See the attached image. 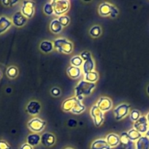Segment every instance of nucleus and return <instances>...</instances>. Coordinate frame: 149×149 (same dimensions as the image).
<instances>
[{"label":"nucleus","instance_id":"9d476101","mask_svg":"<svg viewBox=\"0 0 149 149\" xmlns=\"http://www.w3.org/2000/svg\"><path fill=\"white\" fill-rule=\"evenodd\" d=\"M27 18L22 14L21 12H16L12 17V23L17 27H21L26 24Z\"/></svg>","mask_w":149,"mask_h":149},{"label":"nucleus","instance_id":"0eeeda50","mask_svg":"<svg viewBox=\"0 0 149 149\" xmlns=\"http://www.w3.org/2000/svg\"><path fill=\"white\" fill-rule=\"evenodd\" d=\"M130 106L126 103H123V104H120L114 109L113 113L115 114V118L116 120H120V119H123L125 117L129 111Z\"/></svg>","mask_w":149,"mask_h":149},{"label":"nucleus","instance_id":"1a4fd4ad","mask_svg":"<svg viewBox=\"0 0 149 149\" xmlns=\"http://www.w3.org/2000/svg\"><path fill=\"white\" fill-rule=\"evenodd\" d=\"M35 3L32 1H24L21 8V13L26 18H30L34 13Z\"/></svg>","mask_w":149,"mask_h":149},{"label":"nucleus","instance_id":"37998d69","mask_svg":"<svg viewBox=\"0 0 149 149\" xmlns=\"http://www.w3.org/2000/svg\"><path fill=\"white\" fill-rule=\"evenodd\" d=\"M147 92H148V95H149V85L148 86V87H147Z\"/></svg>","mask_w":149,"mask_h":149},{"label":"nucleus","instance_id":"f8f14e48","mask_svg":"<svg viewBox=\"0 0 149 149\" xmlns=\"http://www.w3.org/2000/svg\"><path fill=\"white\" fill-rule=\"evenodd\" d=\"M40 142L45 146H52L55 143L56 138L53 134L49 133V132H45L41 136Z\"/></svg>","mask_w":149,"mask_h":149},{"label":"nucleus","instance_id":"20e7f679","mask_svg":"<svg viewBox=\"0 0 149 149\" xmlns=\"http://www.w3.org/2000/svg\"><path fill=\"white\" fill-rule=\"evenodd\" d=\"M99 13L101 16L106 17L110 16L111 17H115L118 14V9L109 3H102L99 7Z\"/></svg>","mask_w":149,"mask_h":149},{"label":"nucleus","instance_id":"72a5a7b5","mask_svg":"<svg viewBox=\"0 0 149 149\" xmlns=\"http://www.w3.org/2000/svg\"><path fill=\"white\" fill-rule=\"evenodd\" d=\"M10 146L5 141L0 140V149H10Z\"/></svg>","mask_w":149,"mask_h":149},{"label":"nucleus","instance_id":"6ab92c4d","mask_svg":"<svg viewBox=\"0 0 149 149\" xmlns=\"http://www.w3.org/2000/svg\"><path fill=\"white\" fill-rule=\"evenodd\" d=\"M136 149H149V138L142 136L136 143Z\"/></svg>","mask_w":149,"mask_h":149},{"label":"nucleus","instance_id":"f704fd0d","mask_svg":"<svg viewBox=\"0 0 149 149\" xmlns=\"http://www.w3.org/2000/svg\"><path fill=\"white\" fill-rule=\"evenodd\" d=\"M51 94L55 97H58L61 95V90L58 88V87H53L51 89Z\"/></svg>","mask_w":149,"mask_h":149},{"label":"nucleus","instance_id":"7ed1b4c3","mask_svg":"<svg viewBox=\"0 0 149 149\" xmlns=\"http://www.w3.org/2000/svg\"><path fill=\"white\" fill-rule=\"evenodd\" d=\"M53 7V12L56 15L61 16L70 9V2L67 0H57L50 1Z\"/></svg>","mask_w":149,"mask_h":149},{"label":"nucleus","instance_id":"ea45409f","mask_svg":"<svg viewBox=\"0 0 149 149\" xmlns=\"http://www.w3.org/2000/svg\"><path fill=\"white\" fill-rule=\"evenodd\" d=\"M146 137H149V127H148V130L147 132H146Z\"/></svg>","mask_w":149,"mask_h":149},{"label":"nucleus","instance_id":"aec40b11","mask_svg":"<svg viewBox=\"0 0 149 149\" xmlns=\"http://www.w3.org/2000/svg\"><path fill=\"white\" fill-rule=\"evenodd\" d=\"M67 73L69 75V77H70L72 79H77L81 75V71H80V68L72 66V65L67 68Z\"/></svg>","mask_w":149,"mask_h":149},{"label":"nucleus","instance_id":"c756f323","mask_svg":"<svg viewBox=\"0 0 149 149\" xmlns=\"http://www.w3.org/2000/svg\"><path fill=\"white\" fill-rule=\"evenodd\" d=\"M101 32H102L101 28L99 26H94L91 28L89 33L93 37H98V36H100Z\"/></svg>","mask_w":149,"mask_h":149},{"label":"nucleus","instance_id":"393cba45","mask_svg":"<svg viewBox=\"0 0 149 149\" xmlns=\"http://www.w3.org/2000/svg\"><path fill=\"white\" fill-rule=\"evenodd\" d=\"M98 74L95 71H91V72L87 73V74H85V79L86 81H89V82L94 83L95 81H96L98 80Z\"/></svg>","mask_w":149,"mask_h":149},{"label":"nucleus","instance_id":"a19ab883","mask_svg":"<svg viewBox=\"0 0 149 149\" xmlns=\"http://www.w3.org/2000/svg\"><path fill=\"white\" fill-rule=\"evenodd\" d=\"M1 78H2V72H1V71L0 70V79H1Z\"/></svg>","mask_w":149,"mask_h":149},{"label":"nucleus","instance_id":"4be33fe9","mask_svg":"<svg viewBox=\"0 0 149 149\" xmlns=\"http://www.w3.org/2000/svg\"><path fill=\"white\" fill-rule=\"evenodd\" d=\"M53 44L50 41H42L39 45V49L42 52H45V53H48L51 52V51L53 49Z\"/></svg>","mask_w":149,"mask_h":149},{"label":"nucleus","instance_id":"f3484780","mask_svg":"<svg viewBox=\"0 0 149 149\" xmlns=\"http://www.w3.org/2000/svg\"><path fill=\"white\" fill-rule=\"evenodd\" d=\"M77 99L75 97L68 98L64 100L62 103V109L64 111H71L74 107V104L77 102Z\"/></svg>","mask_w":149,"mask_h":149},{"label":"nucleus","instance_id":"39448f33","mask_svg":"<svg viewBox=\"0 0 149 149\" xmlns=\"http://www.w3.org/2000/svg\"><path fill=\"white\" fill-rule=\"evenodd\" d=\"M91 116L93 119L95 126L99 127L104 122V115L102 111L97 107V106H93L91 109Z\"/></svg>","mask_w":149,"mask_h":149},{"label":"nucleus","instance_id":"ddd939ff","mask_svg":"<svg viewBox=\"0 0 149 149\" xmlns=\"http://www.w3.org/2000/svg\"><path fill=\"white\" fill-rule=\"evenodd\" d=\"M41 109V105L39 102L32 100L26 106V111L31 115H37L39 113Z\"/></svg>","mask_w":149,"mask_h":149},{"label":"nucleus","instance_id":"f257e3e1","mask_svg":"<svg viewBox=\"0 0 149 149\" xmlns=\"http://www.w3.org/2000/svg\"><path fill=\"white\" fill-rule=\"evenodd\" d=\"M95 83L89 82L85 80H82L78 83L74 88L75 92V97L78 100L81 101L83 99V96H87L91 93L92 90L94 89Z\"/></svg>","mask_w":149,"mask_h":149},{"label":"nucleus","instance_id":"473e14b6","mask_svg":"<svg viewBox=\"0 0 149 149\" xmlns=\"http://www.w3.org/2000/svg\"><path fill=\"white\" fill-rule=\"evenodd\" d=\"M140 117V113L139 111L137 110H133L131 111V113H130V119L132 122H135L136 121L138 120Z\"/></svg>","mask_w":149,"mask_h":149},{"label":"nucleus","instance_id":"c85d7f7f","mask_svg":"<svg viewBox=\"0 0 149 149\" xmlns=\"http://www.w3.org/2000/svg\"><path fill=\"white\" fill-rule=\"evenodd\" d=\"M70 63H71V64L72 65V66L79 68V67L83 64V60H82L81 57L80 56H74L72 58Z\"/></svg>","mask_w":149,"mask_h":149},{"label":"nucleus","instance_id":"4468645a","mask_svg":"<svg viewBox=\"0 0 149 149\" xmlns=\"http://www.w3.org/2000/svg\"><path fill=\"white\" fill-rule=\"evenodd\" d=\"M12 23L11 20L6 16H1L0 17V35L7 31L10 27H11Z\"/></svg>","mask_w":149,"mask_h":149},{"label":"nucleus","instance_id":"5701e85b","mask_svg":"<svg viewBox=\"0 0 149 149\" xmlns=\"http://www.w3.org/2000/svg\"><path fill=\"white\" fill-rule=\"evenodd\" d=\"M50 29L53 33H58L62 31L63 26L59 23L58 19H54L51 21V25H50Z\"/></svg>","mask_w":149,"mask_h":149},{"label":"nucleus","instance_id":"e433bc0d","mask_svg":"<svg viewBox=\"0 0 149 149\" xmlns=\"http://www.w3.org/2000/svg\"><path fill=\"white\" fill-rule=\"evenodd\" d=\"M91 56V55L90 52H88V51H84V52H82L81 55H80L82 60H84V61H86V59H88V58Z\"/></svg>","mask_w":149,"mask_h":149},{"label":"nucleus","instance_id":"7c9ffc66","mask_svg":"<svg viewBox=\"0 0 149 149\" xmlns=\"http://www.w3.org/2000/svg\"><path fill=\"white\" fill-rule=\"evenodd\" d=\"M44 13H45L48 15H51L53 13H54L53 12V5L51 4V2H48L44 5Z\"/></svg>","mask_w":149,"mask_h":149},{"label":"nucleus","instance_id":"c03bdc74","mask_svg":"<svg viewBox=\"0 0 149 149\" xmlns=\"http://www.w3.org/2000/svg\"><path fill=\"white\" fill-rule=\"evenodd\" d=\"M66 149H72V148H66Z\"/></svg>","mask_w":149,"mask_h":149},{"label":"nucleus","instance_id":"9b49d317","mask_svg":"<svg viewBox=\"0 0 149 149\" xmlns=\"http://www.w3.org/2000/svg\"><path fill=\"white\" fill-rule=\"evenodd\" d=\"M96 106L102 111H107L112 108V101L108 97H102L99 99Z\"/></svg>","mask_w":149,"mask_h":149},{"label":"nucleus","instance_id":"412c9836","mask_svg":"<svg viewBox=\"0 0 149 149\" xmlns=\"http://www.w3.org/2000/svg\"><path fill=\"white\" fill-rule=\"evenodd\" d=\"M93 68H94V63H93V59L91 56L85 61L83 65V69L85 74H87V73L93 71Z\"/></svg>","mask_w":149,"mask_h":149},{"label":"nucleus","instance_id":"f03ea898","mask_svg":"<svg viewBox=\"0 0 149 149\" xmlns=\"http://www.w3.org/2000/svg\"><path fill=\"white\" fill-rule=\"evenodd\" d=\"M53 47L61 53L70 54L73 49V45L72 42L63 38H59L54 41Z\"/></svg>","mask_w":149,"mask_h":149},{"label":"nucleus","instance_id":"a211bd4d","mask_svg":"<svg viewBox=\"0 0 149 149\" xmlns=\"http://www.w3.org/2000/svg\"><path fill=\"white\" fill-rule=\"evenodd\" d=\"M91 149H111L105 140L98 139L93 141Z\"/></svg>","mask_w":149,"mask_h":149},{"label":"nucleus","instance_id":"b1692460","mask_svg":"<svg viewBox=\"0 0 149 149\" xmlns=\"http://www.w3.org/2000/svg\"><path fill=\"white\" fill-rule=\"evenodd\" d=\"M41 137L38 134H30L27 137V143L32 147L39 144Z\"/></svg>","mask_w":149,"mask_h":149},{"label":"nucleus","instance_id":"58836bf2","mask_svg":"<svg viewBox=\"0 0 149 149\" xmlns=\"http://www.w3.org/2000/svg\"><path fill=\"white\" fill-rule=\"evenodd\" d=\"M20 149H33V147H32V146L29 145L28 143H25L21 146V147H20Z\"/></svg>","mask_w":149,"mask_h":149},{"label":"nucleus","instance_id":"bb28decb","mask_svg":"<svg viewBox=\"0 0 149 149\" xmlns=\"http://www.w3.org/2000/svg\"><path fill=\"white\" fill-rule=\"evenodd\" d=\"M85 110V106L80 103V100H77V102L74 104V107L72 109L71 111L73 113H76V114H79V113H82L83 111H84Z\"/></svg>","mask_w":149,"mask_h":149},{"label":"nucleus","instance_id":"2f4dec72","mask_svg":"<svg viewBox=\"0 0 149 149\" xmlns=\"http://www.w3.org/2000/svg\"><path fill=\"white\" fill-rule=\"evenodd\" d=\"M58 20L63 27L67 26L69 23H70V17L67 15H63L60 16V17H58Z\"/></svg>","mask_w":149,"mask_h":149},{"label":"nucleus","instance_id":"a878e982","mask_svg":"<svg viewBox=\"0 0 149 149\" xmlns=\"http://www.w3.org/2000/svg\"><path fill=\"white\" fill-rule=\"evenodd\" d=\"M127 134H128V136L129 138V139L131 140L132 142L133 141H137V140H139L142 137V134L140 133L138 131H137L134 129L130 130L127 132Z\"/></svg>","mask_w":149,"mask_h":149},{"label":"nucleus","instance_id":"cd10ccee","mask_svg":"<svg viewBox=\"0 0 149 149\" xmlns=\"http://www.w3.org/2000/svg\"><path fill=\"white\" fill-rule=\"evenodd\" d=\"M7 76L10 79H14L17 77L18 73V68L15 66H10L7 69Z\"/></svg>","mask_w":149,"mask_h":149},{"label":"nucleus","instance_id":"2eb2a0df","mask_svg":"<svg viewBox=\"0 0 149 149\" xmlns=\"http://www.w3.org/2000/svg\"><path fill=\"white\" fill-rule=\"evenodd\" d=\"M120 143L124 149H131L133 143L132 141L129 139L127 132H124L120 136Z\"/></svg>","mask_w":149,"mask_h":149},{"label":"nucleus","instance_id":"6e6552de","mask_svg":"<svg viewBox=\"0 0 149 149\" xmlns=\"http://www.w3.org/2000/svg\"><path fill=\"white\" fill-rule=\"evenodd\" d=\"M134 129L140 133H146L148 130V122L147 118L144 116H140V119L134 123Z\"/></svg>","mask_w":149,"mask_h":149},{"label":"nucleus","instance_id":"4c0bfd02","mask_svg":"<svg viewBox=\"0 0 149 149\" xmlns=\"http://www.w3.org/2000/svg\"><path fill=\"white\" fill-rule=\"evenodd\" d=\"M68 125L69 127H75L76 125H77V121L74 120V119H69Z\"/></svg>","mask_w":149,"mask_h":149},{"label":"nucleus","instance_id":"423d86ee","mask_svg":"<svg viewBox=\"0 0 149 149\" xmlns=\"http://www.w3.org/2000/svg\"><path fill=\"white\" fill-rule=\"evenodd\" d=\"M46 122L39 118H34L28 122V127L34 132H39L44 129Z\"/></svg>","mask_w":149,"mask_h":149},{"label":"nucleus","instance_id":"79ce46f5","mask_svg":"<svg viewBox=\"0 0 149 149\" xmlns=\"http://www.w3.org/2000/svg\"><path fill=\"white\" fill-rule=\"evenodd\" d=\"M146 118H147L148 122V123H149V113H148V115H147V117H146Z\"/></svg>","mask_w":149,"mask_h":149},{"label":"nucleus","instance_id":"dca6fc26","mask_svg":"<svg viewBox=\"0 0 149 149\" xmlns=\"http://www.w3.org/2000/svg\"><path fill=\"white\" fill-rule=\"evenodd\" d=\"M106 142L108 143V146L110 148L115 147L119 145L120 143V137L114 133H110L107 136Z\"/></svg>","mask_w":149,"mask_h":149},{"label":"nucleus","instance_id":"c9c22d12","mask_svg":"<svg viewBox=\"0 0 149 149\" xmlns=\"http://www.w3.org/2000/svg\"><path fill=\"white\" fill-rule=\"evenodd\" d=\"M17 2H18V1H7V0H3V1H1V3H2L4 6H6V7L13 6V4H15V3H17Z\"/></svg>","mask_w":149,"mask_h":149}]
</instances>
